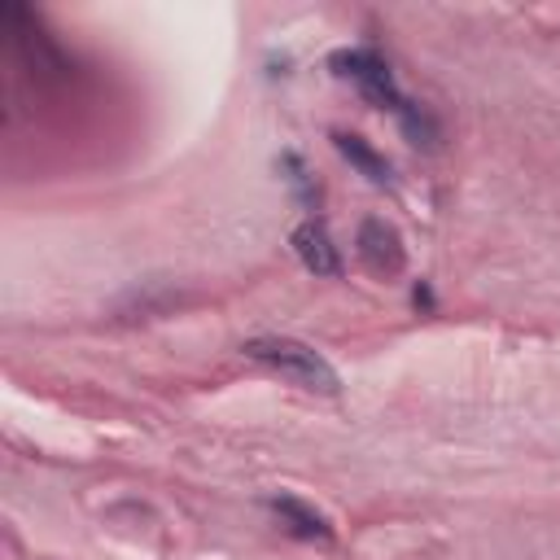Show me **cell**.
I'll use <instances>...</instances> for the list:
<instances>
[{
  "mask_svg": "<svg viewBox=\"0 0 560 560\" xmlns=\"http://www.w3.org/2000/svg\"><path fill=\"white\" fill-rule=\"evenodd\" d=\"M241 351H245L249 360L276 368L280 377L299 381L303 390H316V394H338V390H342L338 368H333L320 351H312V346H303V342H294V338H249Z\"/></svg>",
  "mask_w": 560,
  "mask_h": 560,
  "instance_id": "6da1fadb",
  "label": "cell"
},
{
  "mask_svg": "<svg viewBox=\"0 0 560 560\" xmlns=\"http://www.w3.org/2000/svg\"><path fill=\"white\" fill-rule=\"evenodd\" d=\"M333 71H338L342 80H355V84L364 88V97L377 101V106H390V110H403V106H407V101L399 97V88H394L386 62H381L377 53H364V49L333 53Z\"/></svg>",
  "mask_w": 560,
  "mask_h": 560,
  "instance_id": "7a4b0ae2",
  "label": "cell"
},
{
  "mask_svg": "<svg viewBox=\"0 0 560 560\" xmlns=\"http://www.w3.org/2000/svg\"><path fill=\"white\" fill-rule=\"evenodd\" d=\"M360 254H364V263L377 271V276H399L403 271V241H399V232L386 223V219H364V228H360Z\"/></svg>",
  "mask_w": 560,
  "mask_h": 560,
  "instance_id": "3957f363",
  "label": "cell"
},
{
  "mask_svg": "<svg viewBox=\"0 0 560 560\" xmlns=\"http://www.w3.org/2000/svg\"><path fill=\"white\" fill-rule=\"evenodd\" d=\"M290 241H294V254H299V263H303L307 271H316V276H342V254H338V245L329 241L325 223L307 219V223L294 228Z\"/></svg>",
  "mask_w": 560,
  "mask_h": 560,
  "instance_id": "277c9868",
  "label": "cell"
},
{
  "mask_svg": "<svg viewBox=\"0 0 560 560\" xmlns=\"http://www.w3.org/2000/svg\"><path fill=\"white\" fill-rule=\"evenodd\" d=\"M271 512L290 525V534H299V538H333V525L316 512V508H307L303 499H290V495H280V499H271Z\"/></svg>",
  "mask_w": 560,
  "mask_h": 560,
  "instance_id": "5b68a950",
  "label": "cell"
},
{
  "mask_svg": "<svg viewBox=\"0 0 560 560\" xmlns=\"http://www.w3.org/2000/svg\"><path fill=\"white\" fill-rule=\"evenodd\" d=\"M333 145H338V154H342V158H351V162H355L373 184H386V180H390V162H386V158H381L364 136H346V132H338V136H333Z\"/></svg>",
  "mask_w": 560,
  "mask_h": 560,
  "instance_id": "8992f818",
  "label": "cell"
}]
</instances>
